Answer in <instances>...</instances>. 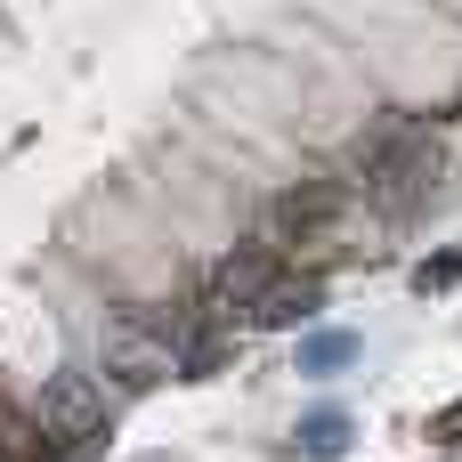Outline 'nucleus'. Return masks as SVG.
Wrapping results in <instances>:
<instances>
[{"label": "nucleus", "mask_w": 462, "mask_h": 462, "mask_svg": "<svg viewBox=\"0 0 462 462\" xmlns=\"http://www.w3.org/2000/svg\"><path fill=\"white\" fill-rule=\"evenodd\" d=\"M439 179H447V138H439V122H422V114H390L365 146H357V195L382 211V219H414L430 195H439Z\"/></svg>", "instance_id": "nucleus-1"}, {"label": "nucleus", "mask_w": 462, "mask_h": 462, "mask_svg": "<svg viewBox=\"0 0 462 462\" xmlns=\"http://www.w3.org/2000/svg\"><path fill=\"white\" fill-rule=\"evenodd\" d=\"M195 333V317H154V309H130L97 333V382L114 390H162L179 382V341Z\"/></svg>", "instance_id": "nucleus-2"}, {"label": "nucleus", "mask_w": 462, "mask_h": 462, "mask_svg": "<svg viewBox=\"0 0 462 462\" xmlns=\"http://www.w3.org/2000/svg\"><path fill=\"white\" fill-rule=\"evenodd\" d=\"M357 211V187L349 179H300L268 203V244H292V252H325L341 244V219Z\"/></svg>", "instance_id": "nucleus-3"}, {"label": "nucleus", "mask_w": 462, "mask_h": 462, "mask_svg": "<svg viewBox=\"0 0 462 462\" xmlns=\"http://www.w3.org/2000/svg\"><path fill=\"white\" fill-rule=\"evenodd\" d=\"M32 422L57 439V455H81L89 439H106V382L97 374H57L32 406Z\"/></svg>", "instance_id": "nucleus-4"}, {"label": "nucleus", "mask_w": 462, "mask_h": 462, "mask_svg": "<svg viewBox=\"0 0 462 462\" xmlns=\"http://www.w3.org/2000/svg\"><path fill=\"white\" fill-rule=\"evenodd\" d=\"M284 276V260H276V244H236L219 268H211V284H203V317L211 325H236V317H252L260 309V292Z\"/></svg>", "instance_id": "nucleus-5"}, {"label": "nucleus", "mask_w": 462, "mask_h": 462, "mask_svg": "<svg viewBox=\"0 0 462 462\" xmlns=\"http://www.w3.org/2000/svg\"><path fill=\"white\" fill-rule=\"evenodd\" d=\"M325 309V276L309 268V276H276L268 292H260V309H252V325H268V333H292V325H309Z\"/></svg>", "instance_id": "nucleus-6"}, {"label": "nucleus", "mask_w": 462, "mask_h": 462, "mask_svg": "<svg viewBox=\"0 0 462 462\" xmlns=\"http://www.w3.org/2000/svg\"><path fill=\"white\" fill-rule=\"evenodd\" d=\"M0 462H65V455H57V439H49L24 406L0 398Z\"/></svg>", "instance_id": "nucleus-7"}, {"label": "nucleus", "mask_w": 462, "mask_h": 462, "mask_svg": "<svg viewBox=\"0 0 462 462\" xmlns=\"http://www.w3.org/2000/svg\"><path fill=\"white\" fill-rule=\"evenodd\" d=\"M300 455L309 462H341L349 455V422H341V414H309V422H300Z\"/></svg>", "instance_id": "nucleus-8"}, {"label": "nucleus", "mask_w": 462, "mask_h": 462, "mask_svg": "<svg viewBox=\"0 0 462 462\" xmlns=\"http://www.w3.org/2000/svg\"><path fill=\"white\" fill-rule=\"evenodd\" d=\"M455 284H462V252H439V260L414 268V292H422V300H430V292H455Z\"/></svg>", "instance_id": "nucleus-9"}, {"label": "nucleus", "mask_w": 462, "mask_h": 462, "mask_svg": "<svg viewBox=\"0 0 462 462\" xmlns=\"http://www.w3.org/2000/svg\"><path fill=\"white\" fill-rule=\"evenodd\" d=\"M349 357V333H317V341H300V374H333Z\"/></svg>", "instance_id": "nucleus-10"}, {"label": "nucleus", "mask_w": 462, "mask_h": 462, "mask_svg": "<svg viewBox=\"0 0 462 462\" xmlns=\"http://www.w3.org/2000/svg\"><path fill=\"white\" fill-rule=\"evenodd\" d=\"M462 430V406H447V414H439V439H455Z\"/></svg>", "instance_id": "nucleus-11"}]
</instances>
